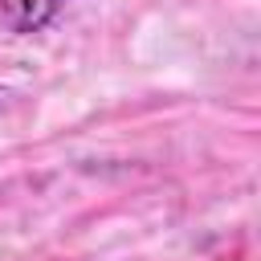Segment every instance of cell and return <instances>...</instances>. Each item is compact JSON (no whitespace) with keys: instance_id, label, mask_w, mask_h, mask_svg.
Wrapping results in <instances>:
<instances>
[{"instance_id":"7a4b0ae2","label":"cell","mask_w":261,"mask_h":261,"mask_svg":"<svg viewBox=\"0 0 261 261\" xmlns=\"http://www.w3.org/2000/svg\"><path fill=\"white\" fill-rule=\"evenodd\" d=\"M0 102H4V90H0Z\"/></svg>"},{"instance_id":"6da1fadb","label":"cell","mask_w":261,"mask_h":261,"mask_svg":"<svg viewBox=\"0 0 261 261\" xmlns=\"http://www.w3.org/2000/svg\"><path fill=\"white\" fill-rule=\"evenodd\" d=\"M69 0H0V29L16 33V37L41 33L45 24L57 20V12Z\"/></svg>"}]
</instances>
